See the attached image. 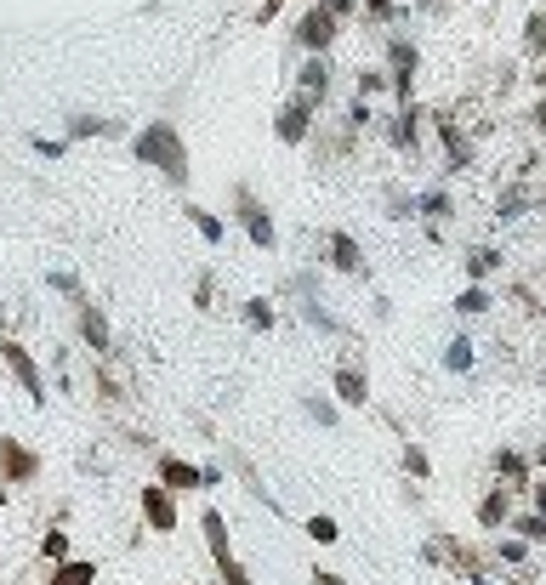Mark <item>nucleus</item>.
<instances>
[{"label": "nucleus", "mask_w": 546, "mask_h": 585, "mask_svg": "<svg viewBox=\"0 0 546 585\" xmlns=\"http://www.w3.org/2000/svg\"><path fill=\"white\" fill-rule=\"evenodd\" d=\"M132 154H137V165H154L165 182H188V142H182V132L171 120H149L142 132L132 137Z\"/></svg>", "instance_id": "f257e3e1"}, {"label": "nucleus", "mask_w": 546, "mask_h": 585, "mask_svg": "<svg viewBox=\"0 0 546 585\" xmlns=\"http://www.w3.org/2000/svg\"><path fill=\"white\" fill-rule=\"evenodd\" d=\"M415 74H422V46L410 34H393L387 40V92L398 102H415Z\"/></svg>", "instance_id": "f03ea898"}, {"label": "nucleus", "mask_w": 546, "mask_h": 585, "mask_svg": "<svg viewBox=\"0 0 546 585\" xmlns=\"http://www.w3.org/2000/svg\"><path fill=\"white\" fill-rule=\"evenodd\" d=\"M427 120H433L438 142H444V165H450V171H473V165H478V148H473L467 120H455L450 108H438V114H427Z\"/></svg>", "instance_id": "7ed1b4c3"}, {"label": "nucleus", "mask_w": 546, "mask_h": 585, "mask_svg": "<svg viewBox=\"0 0 546 585\" xmlns=\"http://www.w3.org/2000/svg\"><path fill=\"white\" fill-rule=\"evenodd\" d=\"M234 216H239V228L250 233V245H257V250H273V245H279V228H273L268 205H262V200H257V193H250L245 182L234 188Z\"/></svg>", "instance_id": "20e7f679"}, {"label": "nucleus", "mask_w": 546, "mask_h": 585, "mask_svg": "<svg viewBox=\"0 0 546 585\" xmlns=\"http://www.w3.org/2000/svg\"><path fill=\"white\" fill-rule=\"evenodd\" d=\"M313 120H319V97L290 92L285 108L273 114V132H279V142H307V137H313Z\"/></svg>", "instance_id": "39448f33"}, {"label": "nucleus", "mask_w": 546, "mask_h": 585, "mask_svg": "<svg viewBox=\"0 0 546 585\" xmlns=\"http://www.w3.org/2000/svg\"><path fill=\"white\" fill-rule=\"evenodd\" d=\"M336 34H342V17H336L325 0H313V6L297 17V46H302V52H330Z\"/></svg>", "instance_id": "423d86ee"}, {"label": "nucleus", "mask_w": 546, "mask_h": 585, "mask_svg": "<svg viewBox=\"0 0 546 585\" xmlns=\"http://www.w3.org/2000/svg\"><path fill=\"white\" fill-rule=\"evenodd\" d=\"M0 358H6V370L24 381V393L29 404H46V375H40V364L29 358V346L24 341H12V336H0Z\"/></svg>", "instance_id": "0eeeda50"}, {"label": "nucleus", "mask_w": 546, "mask_h": 585, "mask_svg": "<svg viewBox=\"0 0 546 585\" xmlns=\"http://www.w3.org/2000/svg\"><path fill=\"white\" fill-rule=\"evenodd\" d=\"M422 120H427V108H415V102H398L393 114H387V142L398 148V154H422Z\"/></svg>", "instance_id": "6e6552de"}, {"label": "nucleus", "mask_w": 546, "mask_h": 585, "mask_svg": "<svg viewBox=\"0 0 546 585\" xmlns=\"http://www.w3.org/2000/svg\"><path fill=\"white\" fill-rule=\"evenodd\" d=\"M80 341H86L97 358L114 353V330H109V318H102V307H92V301H80Z\"/></svg>", "instance_id": "1a4fd4ad"}, {"label": "nucleus", "mask_w": 546, "mask_h": 585, "mask_svg": "<svg viewBox=\"0 0 546 585\" xmlns=\"http://www.w3.org/2000/svg\"><path fill=\"white\" fill-rule=\"evenodd\" d=\"M325 262L336 273H365V250H359L353 233H325Z\"/></svg>", "instance_id": "9d476101"}, {"label": "nucleus", "mask_w": 546, "mask_h": 585, "mask_svg": "<svg viewBox=\"0 0 546 585\" xmlns=\"http://www.w3.org/2000/svg\"><path fill=\"white\" fill-rule=\"evenodd\" d=\"M330 386H336V398L342 404H370V375L359 370V364H336V375H330Z\"/></svg>", "instance_id": "9b49d317"}, {"label": "nucleus", "mask_w": 546, "mask_h": 585, "mask_svg": "<svg viewBox=\"0 0 546 585\" xmlns=\"http://www.w3.org/2000/svg\"><path fill=\"white\" fill-rule=\"evenodd\" d=\"M137 506H142V517H149L154 529H177V506H171V494H165V483L137 489Z\"/></svg>", "instance_id": "f8f14e48"}, {"label": "nucleus", "mask_w": 546, "mask_h": 585, "mask_svg": "<svg viewBox=\"0 0 546 585\" xmlns=\"http://www.w3.org/2000/svg\"><path fill=\"white\" fill-rule=\"evenodd\" d=\"M297 92H307V97H330V57L325 52H307V63L297 69Z\"/></svg>", "instance_id": "ddd939ff"}, {"label": "nucleus", "mask_w": 546, "mask_h": 585, "mask_svg": "<svg viewBox=\"0 0 546 585\" xmlns=\"http://www.w3.org/2000/svg\"><path fill=\"white\" fill-rule=\"evenodd\" d=\"M461 268H467V278H473V285H490V278H495L501 268H507V256H501L495 245H473L467 256H461Z\"/></svg>", "instance_id": "4468645a"}, {"label": "nucleus", "mask_w": 546, "mask_h": 585, "mask_svg": "<svg viewBox=\"0 0 546 585\" xmlns=\"http://www.w3.org/2000/svg\"><path fill=\"white\" fill-rule=\"evenodd\" d=\"M523 210H535V188H530V182L501 188V200H495V222H518Z\"/></svg>", "instance_id": "2eb2a0df"}, {"label": "nucleus", "mask_w": 546, "mask_h": 585, "mask_svg": "<svg viewBox=\"0 0 546 585\" xmlns=\"http://www.w3.org/2000/svg\"><path fill=\"white\" fill-rule=\"evenodd\" d=\"M0 466H6L12 483H29V478H34V454H29L24 444H12V438H0Z\"/></svg>", "instance_id": "dca6fc26"}, {"label": "nucleus", "mask_w": 546, "mask_h": 585, "mask_svg": "<svg viewBox=\"0 0 546 585\" xmlns=\"http://www.w3.org/2000/svg\"><path fill=\"white\" fill-rule=\"evenodd\" d=\"M478 523L484 529H501V523H512V501H507V483H495L484 501H478Z\"/></svg>", "instance_id": "f3484780"}, {"label": "nucleus", "mask_w": 546, "mask_h": 585, "mask_svg": "<svg viewBox=\"0 0 546 585\" xmlns=\"http://www.w3.org/2000/svg\"><path fill=\"white\" fill-rule=\"evenodd\" d=\"M415 216H427V222H450V216H455L450 188H427V193H415Z\"/></svg>", "instance_id": "a211bd4d"}, {"label": "nucleus", "mask_w": 546, "mask_h": 585, "mask_svg": "<svg viewBox=\"0 0 546 585\" xmlns=\"http://www.w3.org/2000/svg\"><path fill=\"white\" fill-rule=\"evenodd\" d=\"M495 472L507 478V489H523V483H530V454H518V449H495Z\"/></svg>", "instance_id": "6ab92c4d"}, {"label": "nucleus", "mask_w": 546, "mask_h": 585, "mask_svg": "<svg viewBox=\"0 0 546 585\" xmlns=\"http://www.w3.org/2000/svg\"><path fill=\"white\" fill-rule=\"evenodd\" d=\"M86 137H120V125L102 120V114H74L69 120V142H86Z\"/></svg>", "instance_id": "aec40b11"}, {"label": "nucleus", "mask_w": 546, "mask_h": 585, "mask_svg": "<svg viewBox=\"0 0 546 585\" xmlns=\"http://www.w3.org/2000/svg\"><path fill=\"white\" fill-rule=\"evenodd\" d=\"M182 216H188V222H194V233H200V239L205 245H222V216H211V210H205V205H182Z\"/></svg>", "instance_id": "412c9836"}, {"label": "nucleus", "mask_w": 546, "mask_h": 585, "mask_svg": "<svg viewBox=\"0 0 546 585\" xmlns=\"http://www.w3.org/2000/svg\"><path fill=\"white\" fill-rule=\"evenodd\" d=\"M160 478H165V489H200V466H188V461H177V454H165V461H160Z\"/></svg>", "instance_id": "4be33fe9"}, {"label": "nucleus", "mask_w": 546, "mask_h": 585, "mask_svg": "<svg viewBox=\"0 0 546 585\" xmlns=\"http://www.w3.org/2000/svg\"><path fill=\"white\" fill-rule=\"evenodd\" d=\"M478 364V353H473V336H450V346H444V370L450 375H467Z\"/></svg>", "instance_id": "5701e85b"}, {"label": "nucleus", "mask_w": 546, "mask_h": 585, "mask_svg": "<svg viewBox=\"0 0 546 585\" xmlns=\"http://www.w3.org/2000/svg\"><path fill=\"white\" fill-rule=\"evenodd\" d=\"M523 57L546 63V6H541V12H530V24H523Z\"/></svg>", "instance_id": "b1692460"}, {"label": "nucleus", "mask_w": 546, "mask_h": 585, "mask_svg": "<svg viewBox=\"0 0 546 585\" xmlns=\"http://www.w3.org/2000/svg\"><path fill=\"white\" fill-rule=\"evenodd\" d=\"M490 307H495L490 285H467V290L455 296V313H461V318H478V313H490Z\"/></svg>", "instance_id": "393cba45"}, {"label": "nucleus", "mask_w": 546, "mask_h": 585, "mask_svg": "<svg viewBox=\"0 0 546 585\" xmlns=\"http://www.w3.org/2000/svg\"><path fill=\"white\" fill-rule=\"evenodd\" d=\"M200 529H205V546H211L217 569H222V562L234 557V551H228V534H222V517H217V512H205V517H200Z\"/></svg>", "instance_id": "a878e982"}, {"label": "nucleus", "mask_w": 546, "mask_h": 585, "mask_svg": "<svg viewBox=\"0 0 546 585\" xmlns=\"http://www.w3.org/2000/svg\"><path fill=\"white\" fill-rule=\"evenodd\" d=\"M245 324H250L257 336H268V330H273V301H268V296H250V301H245Z\"/></svg>", "instance_id": "bb28decb"}, {"label": "nucleus", "mask_w": 546, "mask_h": 585, "mask_svg": "<svg viewBox=\"0 0 546 585\" xmlns=\"http://www.w3.org/2000/svg\"><path fill=\"white\" fill-rule=\"evenodd\" d=\"M353 92H359V97H382L387 92V69H359V74H353Z\"/></svg>", "instance_id": "cd10ccee"}, {"label": "nucleus", "mask_w": 546, "mask_h": 585, "mask_svg": "<svg viewBox=\"0 0 546 585\" xmlns=\"http://www.w3.org/2000/svg\"><path fill=\"white\" fill-rule=\"evenodd\" d=\"M92 574H97L92 562H63V569H57L46 585H92Z\"/></svg>", "instance_id": "c85d7f7f"}, {"label": "nucleus", "mask_w": 546, "mask_h": 585, "mask_svg": "<svg viewBox=\"0 0 546 585\" xmlns=\"http://www.w3.org/2000/svg\"><path fill=\"white\" fill-rule=\"evenodd\" d=\"M387 216H393V222H410V216H415V193L387 188Z\"/></svg>", "instance_id": "c756f323"}, {"label": "nucleus", "mask_w": 546, "mask_h": 585, "mask_svg": "<svg viewBox=\"0 0 546 585\" xmlns=\"http://www.w3.org/2000/svg\"><path fill=\"white\" fill-rule=\"evenodd\" d=\"M512 529H518V540H546V517L541 512H518Z\"/></svg>", "instance_id": "7c9ffc66"}, {"label": "nucleus", "mask_w": 546, "mask_h": 585, "mask_svg": "<svg viewBox=\"0 0 546 585\" xmlns=\"http://www.w3.org/2000/svg\"><path fill=\"white\" fill-rule=\"evenodd\" d=\"M405 472H410V478H433V461H427L422 444H405Z\"/></svg>", "instance_id": "2f4dec72"}, {"label": "nucleus", "mask_w": 546, "mask_h": 585, "mask_svg": "<svg viewBox=\"0 0 546 585\" xmlns=\"http://www.w3.org/2000/svg\"><path fill=\"white\" fill-rule=\"evenodd\" d=\"M495 557H501V562H512V569H518V562L530 557V540H501V546H495Z\"/></svg>", "instance_id": "473e14b6"}, {"label": "nucleus", "mask_w": 546, "mask_h": 585, "mask_svg": "<svg viewBox=\"0 0 546 585\" xmlns=\"http://www.w3.org/2000/svg\"><path fill=\"white\" fill-rule=\"evenodd\" d=\"M365 17H370V24H393L398 6H393V0H365Z\"/></svg>", "instance_id": "72a5a7b5"}, {"label": "nucleus", "mask_w": 546, "mask_h": 585, "mask_svg": "<svg viewBox=\"0 0 546 585\" xmlns=\"http://www.w3.org/2000/svg\"><path fill=\"white\" fill-rule=\"evenodd\" d=\"M307 534L319 540V546H330V540L342 534V529H336V517H313V523H307Z\"/></svg>", "instance_id": "f704fd0d"}, {"label": "nucleus", "mask_w": 546, "mask_h": 585, "mask_svg": "<svg viewBox=\"0 0 546 585\" xmlns=\"http://www.w3.org/2000/svg\"><path fill=\"white\" fill-rule=\"evenodd\" d=\"M307 415L319 421V426H336V404L330 398H307Z\"/></svg>", "instance_id": "c9c22d12"}, {"label": "nucleus", "mask_w": 546, "mask_h": 585, "mask_svg": "<svg viewBox=\"0 0 546 585\" xmlns=\"http://www.w3.org/2000/svg\"><path fill=\"white\" fill-rule=\"evenodd\" d=\"M34 154H46V160H63V154H69V142H63V137H34Z\"/></svg>", "instance_id": "e433bc0d"}, {"label": "nucleus", "mask_w": 546, "mask_h": 585, "mask_svg": "<svg viewBox=\"0 0 546 585\" xmlns=\"http://www.w3.org/2000/svg\"><path fill=\"white\" fill-rule=\"evenodd\" d=\"M46 285H52V290H63V296H74V301H86V296H80V278H74V273H52Z\"/></svg>", "instance_id": "4c0bfd02"}, {"label": "nucleus", "mask_w": 546, "mask_h": 585, "mask_svg": "<svg viewBox=\"0 0 546 585\" xmlns=\"http://www.w3.org/2000/svg\"><path fill=\"white\" fill-rule=\"evenodd\" d=\"M222 585H250V574L239 569V562H234V557H228V562H222Z\"/></svg>", "instance_id": "58836bf2"}, {"label": "nucleus", "mask_w": 546, "mask_h": 585, "mask_svg": "<svg viewBox=\"0 0 546 585\" xmlns=\"http://www.w3.org/2000/svg\"><path fill=\"white\" fill-rule=\"evenodd\" d=\"M325 6H330V12H336V17H342V24H347L353 12H365V0H325Z\"/></svg>", "instance_id": "ea45409f"}, {"label": "nucleus", "mask_w": 546, "mask_h": 585, "mask_svg": "<svg viewBox=\"0 0 546 585\" xmlns=\"http://www.w3.org/2000/svg\"><path fill=\"white\" fill-rule=\"evenodd\" d=\"M279 6H285V0H262V6H257V24H273V17H279Z\"/></svg>", "instance_id": "a19ab883"}, {"label": "nucleus", "mask_w": 546, "mask_h": 585, "mask_svg": "<svg viewBox=\"0 0 546 585\" xmlns=\"http://www.w3.org/2000/svg\"><path fill=\"white\" fill-rule=\"evenodd\" d=\"M530 120H535V132H541V137H546V97H541V102H535V108H530Z\"/></svg>", "instance_id": "79ce46f5"}, {"label": "nucleus", "mask_w": 546, "mask_h": 585, "mask_svg": "<svg viewBox=\"0 0 546 585\" xmlns=\"http://www.w3.org/2000/svg\"><path fill=\"white\" fill-rule=\"evenodd\" d=\"M313 585H347V580H336V574H325V569H319V574H313Z\"/></svg>", "instance_id": "37998d69"}, {"label": "nucleus", "mask_w": 546, "mask_h": 585, "mask_svg": "<svg viewBox=\"0 0 546 585\" xmlns=\"http://www.w3.org/2000/svg\"><path fill=\"white\" fill-rule=\"evenodd\" d=\"M535 512L546 517V483H535Z\"/></svg>", "instance_id": "c03bdc74"}, {"label": "nucleus", "mask_w": 546, "mask_h": 585, "mask_svg": "<svg viewBox=\"0 0 546 585\" xmlns=\"http://www.w3.org/2000/svg\"><path fill=\"white\" fill-rule=\"evenodd\" d=\"M535 85H541V92H546V63H541V74H535Z\"/></svg>", "instance_id": "a18cd8bd"}, {"label": "nucleus", "mask_w": 546, "mask_h": 585, "mask_svg": "<svg viewBox=\"0 0 546 585\" xmlns=\"http://www.w3.org/2000/svg\"><path fill=\"white\" fill-rule=\"evenodd\" d=\"M535 461H541V466H546V444H541V449H535Z\"/></svg>", "instance_id": "49530a36"}, {"label": "nucleus", "mask_w": 546, "mask_h": 585, "mask_svg": "<svg viewBox=\"0 0 546 585\" xmlns=\"http://www.w3.org/2000/svg\"><path fill=\"white\" fill-rule=\"evenodd\" d=\"M467 585H490V580H484V574H473V580H467Z\"/></svg>", "instance_id": "de8ad7c7"}, {"label": "nucleus", "mask_w": 546, "mask_h": 585, "mask_svg": "<svg viewBox=\"0 0 546 585\" xmlns=\"http://www.w3.org/2000/svg\"><path fill=\"white\" fill-rule=\"evenodd\" d=\"M541 313H546V301H541Z\"/></svg>", "instance_id": "09e8293b"}]
</instances>
